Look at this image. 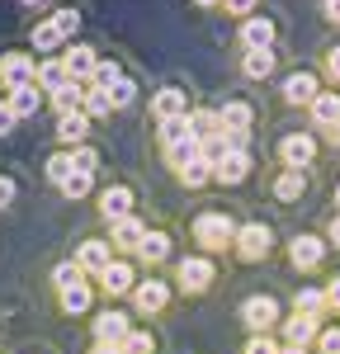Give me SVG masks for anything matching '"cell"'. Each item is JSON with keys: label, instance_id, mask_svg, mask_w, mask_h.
<instances>
[{"label": "cell", "instance_id": "obj_1", "mask_svg": "<svg viewBox=\"0 0 340 354\" xmlns=\"http://www.w3.org/2000/svg\"><path fill=\"white\" fill-rule=\"evenodd\" d=\"M189 232H194V241H198V250H203V255L227 250V245L236 241V222L227 218V213H198Z\"/></svg>", "mask_w": 340, "mask_h": 354}, {"label": "cell", "instance_id": "obj_2", "mask_svg": "<svg viewBox=\"0 0 340 354\" xmlns=\"http://www.w3.org/2000/svg\"><path fill=\"white\" fill-rule=\"evenodd\" d=\"M232 250H236L246 265H255V260H265V255L274 250V232H270L265 222H246V227H236V241H232Z\"/></svg>", "mask_w": 340, "mask_h": 354}, {"label": "cell", "instance_id": "obj_3", "mask_svg": "<svg viewBox=\"0 0 340 354\" xmlns=\"http://www.w3.org/2000/svg\"><path fill=\"white\" fill-rule=\"evenodd\" d=\"M213 279H218V270H213L208 255H185V260L175 265V288H180V293H203Z\"/></svg>", "mask_w": 340, "mask_h": 354}, {"label": "cell", "instance_id": "obj_4", "mask_svg": "<svg viewBox=\"0 0 340 354\" xmlns=\"http://www.w3.org/2000/svg\"><path fill=\"white\" fill-rule=\"evenodd\" d=\"M241 322L251 335H270V330L279 326V302L270 298V293H255V298L241 302Z\"/></svg>", "mask_w": 340, "mask_h": 354}, {"label": "cell", "instance_id": "obj_5", "mask_svg": "<svg viewBox=\"0 0 340 354\" xmlns=\"http://www.w3.org/2000/svg\"><path fill=\"white\" fill-rule=\"evenodd\" d=\"M279 161H283V170H308V165L317 161V137L312 133L279 137Z\"/></svg>", "mask_w": 340, "mask_h": 354}, {"label": "cell", "instance_id": "obj_6", "mask_svg": "<svg viewBox=\"0 0 340 354\" xmlns=\"http://www.w3.org/2000/svg\"><path fill=\"white\" fill-rule=\"evenodd\" d=\"M33 76H38V66H33L28 53H5L0 57V85H5V90H19V85H28Z\"/></svg>", "mask_w": 340, "mask_h": 354}, {"label": "cell", "instance_id": "obj_7", "mask_svg": "<svg viewBox=\"0 0 340 354\" xmlns=\"http://www.w3.org/2000/svg\"><path fill=\"white\" fill-rule=\"evenodd\" d=\"M288 260H293V270H317V265L326 260V241L303 232V236H293V241H288Z\"/></svg>", "mask_w": 340, "mask_h": 354}, {"label": "cell", "instance_id": "obj_8", "mask_svg": "<svg viewBox=\"0 0 340 354\" xmlns=\"http://www.w3.org/2000/svg\"><path fill=\"white\" fill-rule=\"evenodd\" d=\"M251 151H227V156H218L213 161V180L218 185H241L246 175H251Z\"/></svg>", "mask_w": 340, "mask_h": 354}, {"label": "cell", "instance_id": "obj_9", "mask_svg": "<svg viewBox=\"0 0 340 354\" xmlns=\"http://www.w3.org/2000/svg\"><path fill=\"white\" fill-rule=\"evenodd\" d=\"M100 288H104L109 298H123V293H133V288H138V274H133L128 260H109V270L100 274Z\"/></svg>", "mask_w": 340, "mask_h": 354}, {"label": "cell", "instance_id": "obj_10", "mask_svg": "<svg viewBox=\"0 0 340 354\" xmlns=\"http://www.w3.org/2000/svg\"><path fill=\"white\" fill-rule=\"evenodd\" d=\"M62 62H66V76H71L76 85H90V81H95V71H100V57L90 53V48H81V43H76V48H66Z\"/></svg>", "mask_w": 340, "mask_h": 354}, {"label": "cell", "instance_id": "obj_11", "mask_svg": "<svg viewBox=\"0 0 340 354\" xmlns=\"http://www.w3.org/2000/svg\"><path fill=\"white\" fill-rule=\"evenodd\" d=\"M133 302H138V312L151 317V312H161V307L170 302V283L166 279H142L138 288H133Z\"/></svg>", "mask_w": 340, "mask_h": 354}, {"label": "cell", "instance_id": "obj_12", "mask_svg": "<svg viewBox=\"0 0 340 354\" xmlns=\"http://www.w3.org/2000/svg\"><path fill=\"white\" fill-rule=\"evenodd\" d=\"M317 335H321V322L317 317H303V312H293L288 322H283V345H317Z\"/></svg>", "mask_w": 340, "mask_h": 354}, {"label": "cell", "instance_id": "obj_13", "mask_svg": "<svg viewBox=\"0 0 340 354\" xmlns=\"http://www.w3.org/2000/svg\"><path fill=\"white\" fill-rule=\"evenodd\" d=\"M151 113H156V123H166V118H185V113H189V104H185V90H180V85L156 90V95H151Z\"/></svg>", "mask_w": 340, "mask_h": 354}, {"label": "cell", "instance_id": "obj_14", "mask_svg": "<svg viewBox=\"0 0 340 354\" xmlns=\"http://www.w3.org/2000/svg\"><path fill=\"white\" fill-rule=\"evenodd\" d=\"M128 317H123V312H100V317H95V345H123V335H128Z\"/></svg>", "mask_w": 340, "mask_h": 354}, {"label": "cell", "instance_id": "obj_15", "mask_svg": "<svg viewBox=\"0 0 340 354\" xmlns=\"http://www.w3.org/2000/svg\"><path fill=\"white\" fill-rule=\"evenodd\" d=\"M100 213H104L109 222L133 218V189H128V185H109V189L100 194Z\"/></svg>", "mask_w": 340, "mask_h": 354}, {"label": "cell", "instance_id": "obj_16", "mask_svg": "<svg viewBox=\"0 0 340 354\" xmlns=\"http://www.w3.org/2000/svg\"><path fill=\"white\" fill-rule=\"evenodd\" d=\"M308 109H312V118H317V128H321V133H336V128H340V95L321 90Z\"/></svg>", "mask_w": 340, "mask_h": 354}, {"label": "cell", "instance_id": "obj_17", "mask_svg": "<svg viewBox=\"0 0 340 354\" xmlns=\"http://www.w3.org/2000/svg\"><path fill=\"white\" fill-rule=\"evenodd\" d=\"M317 95H321V90H317V76H312V71H293V76L283 81V100H288V104H312Z\"/></svg>", "mask_w": 340, "mask_h": 354}, {"label": "cell", "instance_id": "obj_18", "mask_svg": "<svg viewBox=\"0 0 340 354\" xmlns=\"http://www.w3.org/2000/svg\"><path fill=\"white\" fill-rule=\"evenodd\" d=\"M189 133H194L198 147H208V142H213V137H223L227 128H223V118H218L213 109H194V113H189Z\"/></svg>", "mask_w": 340, "mask_h": 354}, {"label": "cell", "instance_id": "obj_19", "mask_svg": "<svg viewBox=\"0 0 340 354\" xmlns=\"http://www.w3.org/2000/svg\"><path fill=\"white\" fill-rule=\"evenodd\" d=\"M76 265H81V274H104L109 270V241H81Z\"/></svg>", "mask_w": 340, "mask_h": 354}, {"label": "cell", "instance_id": "obj_20", "mask_svg": "<svg viewBox=\"0 0 340 354\" xmlns=\"http://www.w3.org/2000/svg\"><path fill=\"white\" fill-rule=\"evenodd\" d=\"M156 137H161L166 156H170V151H180L185 142H194V133H189V113H185V118H166V123L156 128Z\"/></svg>", "mask_w": 340, "mask_h": 354}, {"label": "cell", "instance_id": "obj_21", "mask_svg": "<svg viewBox=\"0 0 340 354\" xmlns=\"http://www.w3.org/2000/svg\"><path fill=\"white\" fill-rule=\"evenodd\" d=\"M142 236H147V227H142L138 218H123V222H109V241L118 245V250H138Z\"/></svg>", "mask_w": 340, "mask_h": 354}, {"label": "cell", "instance_id": "obj_22", "mask_svg": "<svg viewBox=\"0 0 340 354\" xmlns=\"http://www.w3.org/2000/svg\"><path fill=\"white\" fill-rule=\"evenodd\" d=\"M218 118H223V128L227 133H251V104H246V100H227L223 109H218Z\"/></svg>", "mask_w": 340, "mask_h": 354}, {"label": "cell", "instance_id": "obj_23", "mask_svg": "<svg viewBox=\"0 0 340 354\" xmlns=\"http://www.w3.org/2000/svg\"><path fill=\"white\" fill-rule=\"evenodd\" d=\"M303 194H308L303 170H279V175H274V198H279V203H298Z\"/></svg>", "mask_w": 340, "mask_h": 354}, {"label": "cell", "instance_id": "obj_24", "mask_svg": "<svg viewBox=\"0 0 340 354\" xmlns=\"http://www.w3.org/2000/svg\"><path fill=\"white\" fill-rule=\"evenodd\" d=\"M241 71H246L251 81H265V76L274 71V53H270V48H246V57H241Z\"/></svg>", "mask_w": 340, "mask_h": 354}, {"label": "cell", "instance_id": "obj_25", "mask_svg": "<svg viewBox=\"0 0 340 354\" xmlns=\"http://www.w3.org/2000/svg\"><path fill=\"white\" fill-rule=\"evenodd\" d=\"M241 43H246V48H270V43H274V24H270V19H241Z\"/></svg>", "mask_w": 340, "mask_h": 354}, {"label": "cell", "instance_id": "obj_26", "mask_svg": "<svg viewBox=\"0 0 340 354\" xmlns=\"http://www.w3.org/2000/svg\"><path fill=\"white\" fill-rule=\"evenodd\" d=\"M38 104H43V90H38V81H28V85H19V90H10V109L19 113V118L38 113Z\"/></svg>", "mask_w": 340, "mask_h": 354}, {"label": "cell", "instance_id": "obj_27", "mask_svg": "<svg viewBox=\"0 0 340 354\" xmlns=\"http://www.w3.org/2000/svg\"><path fill=\"white\" fill-rule=\"evenodd\" d=\"M85 128H90V118H85L81 109H76V113H62V118H57V137H62L66 147H81Z\"/></svg>", "mask_w": 340, "mask_h": 354}, {"label": "cell", "instance_id": "obj_28", "mask_svg": "<svg viewBox=\"0 0 340 354\" xmlns=\"http://www.w3.org/2000/svg\"><path fill=\"white\" fill-rule=\"evenodd\" d=\"M33 81H38V90H62V85L71 81V76H66V62H62V57H48Z\"/></svg>", "mask_w": 340, "mask_h": 354}, {"label": "cell", "instance_id": "obj_29", "mask_svg": "<svg viewBox=\"0 0 340 354\" xmlns=\"http://www.w3.org/2000/svg\"><path fill=\"white\" fill-rule=\"evenodd\" d=\"M175 175H180V180H185L189 189H203V185L213 180V161H208V156H194V161H185V165H180Z\"/></svg>", "mask_w": 340, "mask_h": 354}, {"label": "cell", "instance_id": "obj_30", "mask_svg": "<svg viewBox=\"0 0 340 354\" xmlns=\"http://www.w3.org/2000/svg\"><path fill=\"white\" fill-rule=\"evenodd\" d=\"M293 312H303V317H317V322H321V312H331V307H326V288H298Z\"/></svg>", "mask_w": 340, "mask_h": 354}, {"label": "cell", "instance_id": "obj_31", "mask_svg": "<svg viewBox=\"0 0 340 354\" xmlns=\"http://www.w3.org/2000/svg\"><path fill=\"white\" fill-rule=\"evenodd\" d=\"M66 43V33L53 24V19H43V24H33V53H57Z\"/></svg>", "mask_w": 340, "mask_h": 354}, {"label": "cell", "instance_id": "obj_32", "mask_svg": "<svg viewBox=\"0 0 340 354\" xmlns=\"http://www.w3.org/2000/svg\"><path fill=\"white\" fill-rule=\"evenodd\" d=\"M138 255L147 260V265H161V260L170 255V236H166V232H147L142 245H138Z\"/></svg>", "mask_w": 340, "mask_h": 354}, {"label": "cell", "instance_id": "obj_33", "mask_svg": "<svg viewBox=\"0 0 340 354\" xmlns=\"http://www.w3.org/2000/svg\"><path fill=\"white\" fill-rule=\"evenodd\" d=\"M57 298H62V312H71V317H81V312H90V283H71V288H62V293H57Z\"/></svg>", "mask_w": 340, "mask_h": 354}, {"label": "cell", "instance_id": "obj_34", "mask_svg": "<svg viewBox=\"0 0 340 354\" xmlns=\"http://www.w3.org/2000/svg\"><path fill=\"white\" fill-rule=\"evenodd\" d=\"M53 104H57V113H76V109L85 104V85L66 81L62 90H53Z\"/></svg>", "mask_w": 340, "mask_h": 354}, {"label": "cell", "instance_id": "obj_35", "mask_svg": "<svg viewBox=\"0 0 340 354\" xmlns=\"http://www.w3.org/2000/svg\"><path fill=\"white\" fill-rule=\"evenodd\" d=\"M71 170H81V175H95V170H100V151H95V147H71Z\"/></svg>", "mask_w": 340, "mask_h": 354}, {"label": "cell", "instance_id": "obj_36", "mask_svg": "<svg viewBox=\"0 0 340 354\" xmlns=\"http://www.w3.org/2000/svg\"><path fill=\"white\" fill-rule=\"evenodd\" d=\"M151 350H156V340H151L147 330H128L123 345H118V354H151Z\"/></svg>", "mask_w": 340, "mask_h": 354}, {"label": "cell", "instance_id": "obj_37", "mask_svg": "<svg viewBox=\"0 0 340 354\" xmlns=\"http://www.w3.org/2000/svg\"><path fill=\"white\" fill-rule=\"evenodd\" d=\"M133 100H138V85L128 81V76H118V81L109 85V104H113V109H123V104H133Z\"/></svg>", "mask_w": 340, "mask_h": 354}, {"label": "cell", "instance_id": "obj_38", "mask_svg": "<svg viewBox=\"0 0 340 354\" xmlns=\"http://www.w3.org/2000/svg\"><path fill=\"white\" fill-rule=\"evenodd\" d=\"M48 180H53L57 189H62V185L71 180V151H57L53 161H48Z\"/></svg>", "mask_w": 340, "mask_h": 354}, {"label": "cell", "instance_id": "obj_39", "mask_svg": "<svg viewBox=\"0 0 340 354\" xmlns=\"http://www.w3.org/2000/svg\"><path fill=\"white\" fill-rule=\"evenodd\" d=\"M85 274H81V265H76V260H66V265H57L53 270V283H57V293H62V288H71V283H81Z\"/></svg>", "mask_w": 340, "mask_h": 354}, {"label": "cell", "instance_id": "obj_40", "mask_svg": "<svg viewBox=\"0 0 340 354\" xmlns=\"http://www.w3.org/2000/svg\"><path fill=\"white\" fill-rule=\"evenodd\" d=\"M85 113H109L113 104H109V90H100V85H90L85 90V104H81Z\"/></svg>", "mask_w": 340, "mask_h": 354}, {"label": "cell", "instance_id": "obj_41", "mask_svg": "<svg viewBox=\"0 0 340 354\" xmlns=\"http://www.w3.org/2000/svg\"><path fill=\"white\" fill-rule=\"evenodd\" d=\"M90 180H95V175H81V170H71V180L62 185V194H66V198H85V194H90Z\"/></svg>", "mask_w": 340, "mask_h": 354}, {"label": "cell", "instance_id": "obj_42", "mask_svg": "<svg viewBox=\"0 0 340 354\" xmlns=\"http://www.w3.org/2000/svg\"><path fill=\"white\" fill-rule=\"evenodd\" d=\"M317 354H340V326H321V335H317Z\"/></svg>", "mask_w": 340, "mask_h": 354}, {"label": "cell", "instance_id": "obj_43", "mask_svg": "<svg viewBox=\"0 0 340 354\" xmlns=\"http://www.w3.org/2000/svg\"><path fill=\"white\" fill-rule=\"evenodd\" d=\"M279 350L283 345L274 335H251V340H246V354H279Z\"/></svg>", "mask_w": 340, "mask_h": 354}, {"label": "cell", "instance_id": "obj_44", "mask_svg": "<svg viewBox=\"0 0 340 354\" xmlns=\"http://www.w3.org/2000/svg\"><path fill=\"white\" fill-rule=\"evenodd\" d=\"M53 24L62 28V33H66V38H71V33H76V28H81V15H76V10H57V15H53Z\"/></svg>", "mask_w": 340, "mask_h": 354}, {"label": "cell", "instance_id": "obj_45", "mask_svg": "<svg viewBox=\"0 0 340 354\" xmlns=\"http://www.w3.org/2000/svg\"><path fill=\"white\" fill-rule=\"evenodd\" d=\"M223 10H227V15H236V19H251L255 0H223Z\"/></svg>", "mask_w": 340, "mask_h": 354}, {"label": "cell", "instance_id": "obj_46", "mask_svg": "<svg viewBox=\"0 0 340 354\" xmlns=\"http://www.w3.org/2000/svg\"><path fill=\"white\" fill-rule=\"evenodd\" d=\"M15 123H19V113L10 109V100H0V137L10 133V128H15Z\"/></svg>", "mask_w": 340, "mask_h": 354}, {"label": "cell", "instance_id": "obj_47", "mask_svg": "<svg viewBox=\"0 0 340 354\" xmlns=\"http://www.w3.org/2000/svg\"><path fill=\"white\" fill-rule=\"evenodd\" d=\"M10 203H15V180L0 175V208H10Z\"/></svg>", "mask_w": 340, "mask_h": 354}, {"label": "cell", "instance_id": "obj_48", "mask_svg": "<svg viewBox=\"0 0 340 354\" xmlns=\"http://www.w3.org/2000/svg\"><path fill=\"white\" fill-rule=\"evenodd\" d=\"M326 307H336V312H340V274L326 283Z\"/></svg>", "mask_w": 340, "mask_h": 354}, {"label": "cell", "instance_id": "obj_49", "mask_svg": "<svg viewBox=\"0 0 340 354\" xmlns=\"http://www.w3.org/2000/svg\"><path fill=\"white\" fill-rule=\"evenodd\" d=\"M326 245H340V213L331 218V227H326Z\"/></svg>", "mask_w": 340, "mask_h": 354}, {"label": "cell", "instance_id": "obj_50", "mask_svg": "<svg viewBox=\"0 0 340 354\" xmlns=\"http://www.w3.org/2000/svg\"><path fill=\"white\" fill-rule=\"evenodd\" d=\"M326 71H331V76H336V81H340V48H336V53H331V57H326Z\"/></svg>", "mask_w": 340, "mask_h": 354}, {"label": "cell", "instance_id": "obj_51", "mask_svg": "<svg viewBox=\"0 0 340 354\" xmlns=\"http://www.w3.org/2000/svg\"><path fill=\"white\" fill-rule=\"evenodd\" d=\"M326 15H331V19L340 24V0H326Z\"/></svg>", "mask_w": 340, "mask_h": 354}, {"label": "cell", "instance_id": "obj_52", "mask_svg": "<svg viewBox=\"0 0 340 354\" xmlns=\"http://www.w3.org/2000/svg\"><path fill=\"white\" fill-rule=\"evenodd\" d=\"M90 354H118V345H95Z\"/></svg>", "mask_w": 340, "mask_h": 354}, {"label": "cell", "instance_id": "obj_53", "mask_svg": "<svg viewBox=\"0 0 340 354\" xmlns=\"http://www.w3.org/2000/svg\"><path fill=\"white\" fill-rule=\"evenodd\" d=\"M279 354H308V350H303V345H283Z\"/></svg>", "mask_w": 340, "mask_h": 354}, {"label": "cell", "instance_id": "obj_54", "mask_svg": "<svg viewBox=\"0 0 340 354\" xmlns=\"http://www.w3.org/2000/svg\"><path fill=\"white\" fill-rule=\"evenodd\" d=\"M194 5H223V0H194Z\"/></svg>", "mask_w": 340, "mask_h": 354}, {"label": "cell", "instance_id": "obj_55", "mask_svg": "<svg viewBox=\"0 0 340 354\" xmlns=\"http://www.w3.org/2000/svg\"><path fill=\"white\" fill-rule=\"evenodd\" d=\"M331 142H336V147H340V128H336V133H331Z\"/></svg>", "mask_w": 340, "mask_h": 354}, {"label": "cell", "instance_id": "obj_56", "mask_svg": "<svg viewBox=\"0 0 340 354\" xmlns=\"http://www.w3.org/2000/svg\"><path fill=\"white\" fill-rule=\"evenodd\" d=\"M336 213H340V185H336Z\"/></svg>", "mask_w": 340, "mask_h": 354}, {"label": "cell", "instance_id": "obj_57", "mask_svg": "<svg viewBox=\"0 0 340 354\" xmlns=\"http://www.w3.org/2000/svg\"><path fill=\"white\" fill-rule=\"evenodd\" d=\"M24 5H38V0H24Z\"/></svg>", "mask_w": 340, "mask_h": 354}]
</instances>
